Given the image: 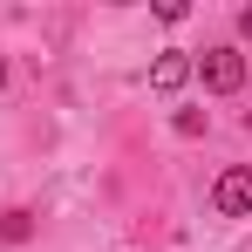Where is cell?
<instances>
[{"mask_svg": "<svg viewBox=\"0 0 252 252\" xmlns=\"http://www.w3.org/2000/svg\"><path fill=\"white\" fill-rule=\"evenodd\" d=\"M34 239V211H7L0 218V246H28Z\"/></svg>", "mask_w": 252, "mask_h": 252, "instance_id": "cell-4", "label": "cell"}, {"mask_svg": "<svg viewBox=\"0 0 252 252\" xmlns=\"http://www.w3.org/2000/svg\"><path fill=\"white\" fill-rule=\"evenodd\" d=\"M246 55L239 48H205V62H198V82L211 89V95H232V89H246Z\"/></svg>", "mask_w": 252, "mask_h": 252, "instance_id": "cell-1", "label": "cell"}, {"mask_svg": "<svg viewBox=\"0 0 252 252\" xmlns=\"http://www.w3.org/2000/svg\"><path fill=\"white\" fill-rule=\"evenodd\" d=\"M170 129H177V136H205L211 116H205V109H177V116H170Z\"/></svg>", "mask_w": 252, "mask_h": 252, "instance_id": "cell-5", "label": "cell"}, {"mask_svg": "<svg viewBox=\"0 0 252 252\" xmlns=\"http://www.w3.org/2000/svg\"><path fill=\"white\" fill-rule=\"evenodd\" d=\"M184 82H191V55H184V48H164V55L150 62V89L170 95V89H184Z\"/></svg>", "mask_w": 252, "mask_h": 252, "instance_id": "cell-3", "label": "cell"}, {"mask_svg": "<svg viewBox=\"0 0 252 252\" xmlns=\"http://www.w3.org/2000/svg\"><path fill=\"white\" fill-rule=\"evenodd\" d=\"M211 205L225 211V218H246V211H252V170H246V164L225 170V177L211 184Z\"/></svg>", "mask_w": 252, "mask_h": 252, "instance_id": "cell-2", "label": "cell"}, {"mask_svg": "<svg viewBox=\"0 0 252 252\" xmlns=\"http://www.w3.org/2000/svg\"><path fill=\"white\" fill-rule=\"evenodd\" d=\"M0 89H7V55H0Z\"/></svg>", "mask_w": 252, "mask_h": 252, "instance_id": "cell-6", "label": "cell"}]
</instances>
